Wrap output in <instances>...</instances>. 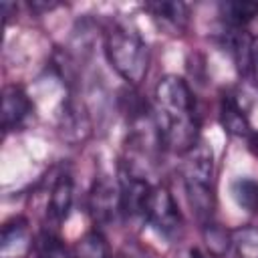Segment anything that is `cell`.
Wrapping results in <instances>:
<instances>
[{
  "label": "cell",
  "instance_id": "6da1fadb",
  "mask_svg": "<svg viewBox=\"0 0 258 258\" xmlns=\"http://www.w3.org/2000/svg\"><path fill=\"white\" fill-rule=\"evenodd\" d=\"M155 123L161 143L175 153H187L200 143V121L196 115L194 93L185 79L165 75L155 85Z\"/></svg>",
  "mask_w": 258,
  "mask_h": 258
},
{
  "label": "cell",
  "instance_id": "7a4b0ae2",
  "mask_svg": "<svg viewBox=\"0 0 258 258\" xmlns=\"http://www.w3.org/2000/svg\"><path fill=\"white\" fill-rule=\"evenodd\" d=\"M105 52L111 67L129 85H139L149 67V48L139 32L127 26H111L105 34Z\"/></svg>",
  "mask_w": 258,
  "mask_h": 258
},
{
  "label": "cell",
  "instance_id": "3957f363",
  "mask_svg": "<svg viewBox=\"0 0 258 258\" xmlns=\"http://www.w3.org/2000/svg\"><path fill=\"white\" fill-rule=\"evenodd\" d=\"M145 220L163 236L173 238L181 230V212L167 187L155 185L147 198Z\"/></svg>",
  "mask_w": 258,
  "mask_h": 258
},
{
  "label": "cell",
  "instance_id": "277c9868",
  "mask_svg": "<svg viewBox=\"0 0 258 258\" xmlns=\"http://www.w3.org/2000/svg\"><path fill=\"white\" fill-rule=\"evenodd\" d=\"M87 208L95 224H109L121 214V189L119 183H115L109 175L101 173L95 177L89 198H87Z\"/></svg>",
  "mask_w": 258,
  "mask_h": 258
},
{
  "label": "cell",
  "instance_id": "5b68a950",
  "mask_svg": "<svg viewBox=\"0 0 258 258\" xmlns=\"http://www.w3.org/2000/svg\"><path fill=\"white\" fill-rule=\"evenodd\" d=\"M119 189H121V214L125 218H145L147 198L151 194V185L131 167H121L119 173Z\"/></svg>",
  "mask_w": 258,
  "mask_h": 258
},
{
  "label": "cell",
  "instance_id": "8992f818",
  "mask_svg": "<svg viewBox=\"0 0 258 258\" xmlns=\"http://www.w3.org/2000/svg\"><path fill=\"white\" fill-rule=\"evenodd\" d=\"M34 248L30 226L24 218H12L2 226L0 234V258H26Z\"/></svg>",
  "mask_w": 258,
  "mask_h": 258
},
{
  "label": "cell",
  "instance_id": "52a82bcc",
  "mask_svg": "<svg viewBox=\"0 0 258 258\" xmlns=\"http://www.w3.org/2000/svg\"><path fill=\"white\" fill-rule=\"evenodd\" d=\"M30 115L32 103L24 89L18 85H6L2 91V129L6 133L20 129Z\"/></svg>",
  "mask_w": 258,
  "mask_h": 258
},
{
  "label": "cell",
  "instance_id": "ba28073f",
  "mask_svg": "<svg viewBox=\"0 0 258 258\" xmlns=\"http://www.w3.org/2000/svg\"><path fill=\"white\" fill-rule=\"evenodd\" d=\"M145 10L151 14V18L171 34L183 32L189 22V6L183 2H171V0H157L147 2Z\"/></svg>",
  "mask_w": 258,
  "mask_h": 258
},
{
  "label": "cell",
  "instance_id": "9c48e42d",
  "mask_svg": "<svg viewBox=\"0 0 258 258\" xmlns=\"http://www.w3.org/2000/svg\"><path fill=\"white\" fill-rule=\"evenodd\" d=\"M60 131L69 141H83L91 131L89 113L81 99L69 97L60 113Z\"/></svg>",
  "mask_w": 258,
  "mask_h": 258
},
{
  "label": "cell",
  "instance_id": "30bf717a",
  "mask_svg": "<svg viewBox=\"0 0 258 258\" xmlns=\"http://www.w3.org/2000/svg\"><path fill=\"white\" fill-rule=\"evenodd\" d=\"M73 177L69 171L58 173V177L52 183L50 198H48V216L60 224L69 218L71 208H73Z\"/></svg>",
  "mask_w": 258,
  "mask_h": 258
},
{
  "label": "cell",
  "instance_id": "8fae6325",
  "mask_svg": "<svg viewBox=\"0 0 258 258\" xmlns=\"http://www.w3.org/2000/svg\"><path fill=\"white\" fill-rule=\"evenodd\" d=\"M220 123L226 129V133L236 137H250V121L242 107L236 103L232 95H222L220 99Z\"/></svg>",
  "mask_w": 258,
  "mask_h": 258
},
{
  "label": "cell",
  "instance_id": "7c38bea8",
  "mask_svg": "<svg viewBox=\"0 0 258 258\" xmlns=\"http://www.w3.org/2000/svg\"><path fill=\"white\" fill-rule=\"evenodd\" d=\"M220 16L230 28H244L258 16V2H222Z\"/></svg>",
  "mask_w": 258,
  "mask_h": 258
},
{
  "label": "cell",
  "instance_id": "4fadbf2b",
  "mask_svg": "<svg viewBox=\"0 0 258 258\" xmlns=\"http://www.w3.org/2000/svg\"><path fill=\"white\" fill-rule=\"evenodd\" d=\"M230 194L242 210H246L250 214L258 212V181L256 179H250V177L234 179L230 185Z\"/></svg>",
  "mask_w": 258,
  "mask_h": 258
},
{
  "label": "cell",
  "instance_id": "5bb4252c",
  "mask_svg": "<svg viewBox=\"0 0 258 258\" xmlns=\"http://www.w3.org/2000/svg\"><path fill=\"white\" fill-rule=\"evenodd\" d=\"M202 234H204V242L208 246L210 256L224 258L228 254V250L232 248V232H228L226 228H222V226H218L214 222L204 224Z\"/></svg>",
  "mask_w": 258,
  "mask_h": 258
},
{
  "label": "cell",
  "instance_id": "9a60e30c",
  "mask_svg": "<svg viewBox=\"0 0 258 258\" xmlns=\"http://www.w3.org/2000/svg\"><path fill=\"white\" fill-rule=\"evenodd\" d=\"M232 246L238 258H258V226L232 230Z\"/></svg>",
  "mask_w": 258,
  "mask_h": 258
},
{
  "label": "cell",
  "instance_id": "2e32d148",
  "mask_svg": "<svg viewBox=\"0 0 258 258\" xmlns=\"http://www.w3.org/2000/svg\"><path fill=\"white\" fill-rule=\"evenodd\" d=\"M73 258H109V248L101 232H87L75 246Z\"/></svg>",
  "mask_w": 258,
  "mask_h": 258
},
{
  "label": "cell",
  "instance_id": "e0dca14e",
  "mask_svg": "<svg viewBox=\"0 0 258 258\" xmlns=\"http://www.w3.org/2000/svg\"><path fill=\"white\" fill-rule=\"evenodd\" d=\"M34 250H36V258H73V254L67 250L62 240L52 232H42L34 242Z\"/></svg>",
  "mask_w": 258,
  "mask_h": 258
},
{
  "label": "cell",
  "instance_id": "ac0fdd59",
  "mask_svg": "<svg viewBox=\"0 0 258 258\" xmlns=\"http://www.w3.org/2000/svg\"><path fill=\"white\" fill-rule=\"evenodd\" d=\"M115 258H147V254L137 246H123Z\"/></svg>",
  "mask_w": 258,
  "mask_h": 258
},
{
  "label": "cell",
  "instance_id": "d6986e66",
  "mask_svg": "<svg viewBox=\"0 0 258 258\" xmlns=\"http://www.w3.org/2000/svg\"><path fill=\"white\" fill-rule=\"evenodd\" d=\"M248 73H252L254 83L258 85V38L252 42V56H250V69Z\"/></svg>",
  "mask_w": 258,
  "mask_h": 258
},
{
  "label": "cell",
  "instance_id": "ffe728a7",
  "mask_svg": "<svg viewBox=\"0 0 258 258\" xmlns=\"http://www.w3.org/2000/svg\"><path fill=\"white\" fill-rule=\"evenodd\" d=\"M248 145H250V151H252L254 155H258V131H252V133H250Z\"/></svg>",
  "mask_w": 258,
  "mask_h": 258
}]
</instances>
